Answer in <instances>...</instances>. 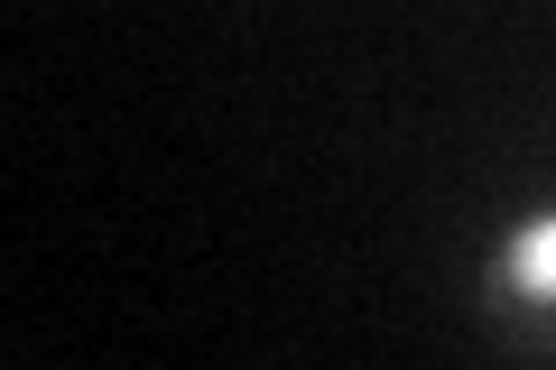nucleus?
Here are the masks:
<instances>
[{
	"label": "nucleus",
	"mask_w": 556,
	"mask_h": 370,
	"mask_svg": "<svg viewBox=\"0 0 556 370\" xmlns=\"http://www.w3.org/2000/svg\"><path fill=\"white\" fill-rule=\"evenodd\" d=\"M519 278H529L538 296H556V222H538V232L519 241Z\"/></svg>",
	"instance_id": "f257e3e1"
}]
</instances>
